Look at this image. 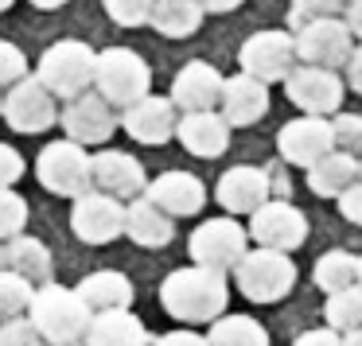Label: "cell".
Returning <instances> with one entry per match:
<instances>
[{"mask_svg": "<svg viewBox=\"0 0 362 346\" xmlns=\"http://www.w3.org/2000/svg\"><path fill=\"white\" fill-rule=\"evenodd\" d=\"M226 299H230L226 276L214 273V268L187 265V268L168 273L164 284H160V307L180 323H214V319H222Z\"/></svg>", "mask_w": 362, "mask_h": 346, "instance_id": "1", "label": "cell"}, {"mask_svg": "<svg viewBox=\"0 0 362 346\" xmlns=\"http://www.w3.org/2000/svg\"><path fill=\"white\" fill-rule=\"evenodd\" d=\"M28 319H32V327L43 335L47 346H74V342H86V330H90V323H94V311L82 304L74 288L43 284V288H35V296H32Z\"/></svg>", "mask_w": 362, "mask_h": 346, "instance_id": "2", "label": "cell"}, {"mask_svg": "<svg viewBox=\"0 0 362 346\" xmlns=\"http://www.w3.org/2000/svg\"><path fill=\"white\" fill-rule=\"evenodd\" d=\"M94 66L98 55L90 43L82 40H59L43 51L40 66H35V78L43 82L55 102H78L82 94H90L94 86Z\"/></svg>", "mask_w": 362, "mask_h": 346, "instance_id": "3", "label": "cell"}, {"mask_svg": "<svg viewBox=\"0 0 362 346\" xmlns=\"http://www.w3.org/2000/svg\"><path fill=\"white\" fill-rule=\"evenodd\" d=\"M152 86V71L136 51L129 47H105L98 51V66H94V90L113 105V109H129L141 97H148Z\"/></svg>", "mask_w": 362, "mask_h": 346, "instance_id": "4", "label": "cell"}, {"mask_svg": "<svg viewBox=\"0 0 362 346\" xmlns=\"http://www.w3.org/2000/svg\"><path fill=\"white\" fill-rule=\"evenodd\" d=\"M35 179L63 198H82L94 191V156L74 141H55L35 156Z\"/></svg>", "mask_w": 362, "mask_h": 346, "instance_id": "5", "label": "cell"}, {"mask_svg": "<svg viewBox=\"0 0 362 346\" xmlns=\"http://www.w3.org/2000/svg\"><path fill=\"white\" fill-rule=\"evenodd\" d=\"M238 292L253 304H276L292 292L296 284V265L288 253H273V249H253L242 257V265L234 268Z\"/></svg>", "mask_w": 362, "mask_h": 346, "instance_id": "6", "label": "cell"}, {"mask_svg": "<svg viewBox=\"0 0 362 346\" xmlns=\"http://www.w3.org/2000/svg\"><path fill=\"white\" fill-rule=\"evenodd\" d=\"M250 229H242L234 218H206L203 226L191 234L187 249L191 261L199 268H214V273H226V268H238L242 257L250 249Z\"/></svg>", "mask_w": 362, "mask_h": 346, "instance_id": "7", "label": "cell"}, {"mask_svg": "<svg viewBox=\"0 0 362 346\" xmlns=\"http://www.w3.org/2000/svg\"><path fill=\"white\" fill-rule=\"evenodd\" d=\"M238 63H242V74L265 82V86L269 82H284L296 71V35L276 32V28L253 32L238 51Z\"/></svg>", "mask_w": 362, "mask_h": 346, "instance_id": "8", "label": "cell"}, {"mask_svg": "<svg viewBox=\"0 0 362 346\" xmlns=\"http://www.w3.org/2000/svg\"><path fill=\"white\" fill-rule=\"evenodd\" d=\"M354 55V35L343 20H315L296 32V59L304 66H320V71H335L346 66Z\"/></svg>", "mask_w": 362, "mask_h": 346, "instance_id": "9", "label": "cell"}, {"mask_svg": "<svg viewBox=\"0 0 362 346\" xmlns=\"http://www.w3.org/2000/svg\"><path fill=\"white\" fill-rule=\"evenodd\" d=\"M250 237L257 249L292 253L308 241V218L292 203H265L257 214H250Z\"/></svg>", "mask_w": 362, "mask_h": 346, "instance_id": "10", "label": "cell"}, {"mask_svg": "<svg viewBox=\"0 0 362 346\" xmlns=\"http://www.w3.org/2000/svg\"><path fill=\"white\" fill-rule=\"evenodd\" d=\"M71 229L78 234V241H86V245L117 241V237L125 234V203L102 195V191H90V195L74 198Z\"/></svg>", "mask_w": 362, "mask_h": 346, "instance_id": "11", "label": "cell"}, {"mask_svg": "<svg viewBox=\"0 0 362 346\" xmlns=\"http://www.w3.org/2000/svg\"><path fill=\"white\" fill-rule=\"evenodd\" d=\"M284 97L296 109H304V117H327L343 105V78L320 66H296L284 78Z\"/></svg>", "mask_w": 362, "mask_h": 346, "instance_id": "12", "label": "cell"}, {"mask_svg": "<svg viewBox=\"0 0 362 346\" xmlns=\"http://www.w3.org/2000/svg\"><path fill=\"white\" fill-rule=\"evenodd\" d=\"M59 121H63L66 141L82 144V148L113 141V133H117V125H121V117L113 113V105L105 102L102 94H82L78 102H66L63 113H59Z\"/></svg>", "mask_w": 362, "mask_h": 346, "instance_id": "13", "label": "cell"}, {"mask_svg": "<svg viewBox=\"0 0 362 346\" xmlns=\"http://www.w3.org/2000/svg\"><path fill=\"white\" fill-rule=\"evenodd\" d=\"M276 148L288 164L308 167L312 172L320 160H327L335 152V133H331L327 117H292L288 125L276 133Z\"/></svg>", "mask_w": 362, "mask_h": 346, "instance_id": "14", "label": "cell"}, {"mask_svg": "<svg viewBox=\"0 0 362 346\" xmlns=\"http://www.w3.org/2000/svg\"><path fill=\"white\" fill-rule=\"evenodd\" d=\"M4 121H8L16 133H47L51 125L59 121V105L55 97L43 90L40 78H24L20 86H12L8 94H4Z\"/></svg>", "mask_w": 362, "mask_h": 346, "instance_id": "15", "label": "cell"}, {"mask_svg": "<svg viewBox=\"0 0 362 346\" xmlns=\"http://www.w3.org/2000/svg\"><path fill=\"white\" fill-rule=\"evenodd\" d=\"M222 86H226V78H222L211 63L195 59V63L180 66V74H175L172 105L183 113H211L214 105L222 102Z\"/></svg>", "mask_w": 362, "mask_h": 346, "instance_id": "16", "label": "cell"}, {"mask_svg": "<svg viewBox=\"0 0 362 346\" xmlns=\"http://www.w3.org/2000/svg\"><path fill=\"white\" fill-rule=\"evenodd\" d=\"M94 191H102L110 198H141L148 191V175H144L136 156L105 148L94 156Z\"/></svg>", "mask_w": 362, "mask_h": 346, "instance_id": "17", "label": "cell"}, {"mask_svg": "<svg viewBox=\"0 0 362 346\" xmlns=\"http://www.w3.org/2000/svg\"><path fill=\"white\" fill-rule=\"evenodd\" d=\"M175 125H180V109L172 105V97H141L136 105L121 109V129H125L133 141L141 144H164L175 136Z\"/></svg>", "mask_w": 362, "mask_h": 346, "instance_id": "18", "label": "cell"}, {"mask_svg": "<svg viewBox=\"0 0 362 346\" xmlns=\"http://www.w3.org/2000/svg\"><path fill=\"white\" fill-rule=\"evenodd\" d=\"M214 198H218V206L230 214H257L261 206L269 203L265 167L238 164V167H230V172H222L218 187H214Z\"/></svg>", "mask_w": 362, "mask_h": 346, "instance_id": "19", "label": "cell"}, {"mask_svg": "<svg viewBox=\"0 0 362 346\" xmlns=\"http://www.w3.org/2000/svg\"><path fill=\"white\" fill-rule=\"evenodd\" d=\"M144 198L156 203L168 218H191V214H199L206 206V187L191 172H164L148 183Z\"/></svg>", "mask_w": 362, "mask_h": 346, "instance_id": "20", "label": "cell"}, {"mask_svg": "<svg viewBox=\"0 0 362 346\" xmlns=\"http://www.w3.org/2000/svg\"><path fill=\"white\" fill-rule=\"evenodd\" d=\"M218 105H222V117H226L230 129H250L269 113V86L257 78H250V74H234V78H226V86H222Z\"/></svg>", "mask_w": 362, "mask_h": 346, "instance_id": "21", "label": "cell"}, {"mask_svg": "<svg viewBox=\"0 0 362 346\" xmlns=\"http://www.w3.org/2000/svg\"><path fill=\"white\" fill-rule=\"evenodd\" d=\"M175 141L199 160H214L230 148V125L222 113H183L175 125Z\"/></svg>", "mask_w": 362, "mask_h": 346, "instance_id": "22", "label": "cell"}, {"mask_svg": "<svg viewBox=\"0 0 362 346\" xmlns=\"http://www.w3.org/2000/svg\"><path fill=\"white\" fill-rule=\"evenodd\" d=\"M74 292L94 315L129 311V304H133V280L125 273H113V268H98V273L82 276V284Z\"/></svg>", "mask_w": 362, "mask_h": 346, "instance_id": "23", "label": "cell"}, {"mask_svg": "<svg viewBox=\"0 0 362 346\" xmlns=\"http://www.w3.org/2000/svg\"><path fill=\"white\" fill-rule=\"evenodd\" d=\"M125 234L133 237L136 245H144V249H164L175 237V218H168L156 203H148V198L141 195L125 206Z\"/></svg>", "mask_w": 362, "mask_h": 346, "instance_id": "24", "label": "cell"}, {"mask_svg": "<svg viewBox=\"0 0 362 346\" xmlns=\"http://www.w3.org/2000/svg\"><path fill=\"white\" fill-rule=\"evenodd\" d=\"M148 327L133 311H105L94 315L86 330V346H148Z\"/></svg>", "mask_w": 362, "mask_h": 346, "instance_id": "25", "label": "cell"}, {"mask_svg": "<svg viewBox=\"0 0 362 346\" xmlns=\"http://www.w3.org/2000/svg\"><path fill=\"white\" fill-rule=\"evenodd\" d=\"M354 183H358V160L346 156V152H331L327 160H320V164L308 172V187L320 198H339L343 191H351Z\"/></svg>", "mask_w": 362, "mask_h": 346, "instance_id": "26", "label": "cell"}, {"mask_svg": "<svg viewBox=\"0 0 362 346\" xmlns=\"http://www.w3.org/2000/svg\"><path fill=\"white\" fill-rule=\"evenodd\" d=\"M203 16L206 12L199 0H156L148 24L160 35H168V40H187V35H195L203 28Z\"/></svg>", "mask_w": 362, "mask_h": 346, "instance_id": "27", "label": "cell"}, {"mask_svg": "<svg viewBox=\"0 0 362 346\" xmlns=\"http://www.w3.org/2000/svg\"><path fill=\"white\" fill-rule=\"evenodd\" d=\"M8 268L16 276H24L32 288H43V284H55L51 280V249L40 241V237H28L20 234L16 241H8Z\"/></svg>", "mask_w": 362, "mask_h": 346, "instance_id": "28", "label": "cell"}, {"mask_svg": "<svg viewBox=\"0 0 362 346\" xmlns=\"http://www.w3.org/2000/svg\"><path fill=\"white\" fill-rule=\"evenodd\" d=\"M315 284H320L327 296H335V292H346L354 288V280H358V257L346 249H327L320 261H315Z\"/></svg>", "mask_w": 362, "mask_h": 346, "instance_id": "29", "label": "cell"}, {"mask_svg": "<svg viewBox=\"0 0 362 346\" xmlns=\"http://www.w3.org/2000/svg\"><path fill=\"white\" fill-rule=\"evenodd\" d=\"M206 342L211 346H269V335L250 315H222V319H214Z\"/></svg>", "mask_w": 362, "mask_h": 346, "instance_id": "30", "label": "cell"}, {"mask_svg": "<svg viewBox=\"0 0 362 346\" xmlns=\"http://www.w3.org/2000/svg\"><path fill=\"white\" fill-rule=\"evenodd\" d=\"M323 319H327V327L343 330V335H351V330H362V288L354 284V288L346 292H335V296H327V304H323Z\"/></svg>", "mask_w": 362, "mask_h": 346, "instance_id": "31", "label": "cell"}, {"mask_svg": "<svg viewBox=\"0 0 362 346\" xmlns=\"http://www.w3.org/2000/svg\"><path fill=\"white\" fill-rule=\"evenodd\" d=\"M32 296H35L32 284H28L24 276H16L12 268H4V273H0V323L20 319V311L32 307Z\"/></svg>", "mask_w": 362, "mask_h": 346, "instance_id": "32", "label": "cell"}, {"mask_svg": "<svg viewBox=\"0 0 362 346\" xmlns=\"http://www.w3.org/2000/svg\"><path fill=\"white\" fill-rule=\"evenodd\" d=\"M28 226V198L16 191H0V241H16Z\"/></svg>", "mask_w": 362, "mask_h": 346, "instance_id": "33", "label": "cell"}, {"mask_svg": "<svg viewBox=\"0 0 362 346\" xmlns=\"http://www.w3.org/2000/svg\"><path fill=\"white\" fill-rule=\"evenodd\" d=\"M331 133H335V152L362 160V113H339L331 121Z\"/></svg>", "mask_w": 362, "mask_h": 346, "instance_id": "34", "label": "cell"}, {"mask_svg": "<svg viewBox=\"0 0 362 346\" xmlns=\"http://www.w3.org/2000/svg\"><path fill=\"white\" fill-rule=\"evenodd\" d=\"M339 12H343V0H292L288 24L304 28V24H315V20H335Z\"/></svg>", "mask_w": 362, "mask_h": 346, "instance_id": "35", "label": "cell"}, {"mask_svg": "<svg viewBox=\"0 0 362 346\" xmlns=\"http://www.w3.org/2000/svg\"><path fill=\"white\" fill-rule=\"evenodd\" d=\"M102 4H105V12L113 16V24L141 28V24L152 20V4H156V0H102Z\"/></svg>", "mask_w": 362, "mask_h": 346, "instance_id": "36", "label": "cell"}, {"mask_svg": "<svg viewBox=\"0 0 362 346\" xmlns=\"http://www.w3.org/2000/svg\"><path fill=\"white\" fill-rule=\"evenodd\" d=\"M28 78V59L24 51L16 47V43L0 40V86H20V82Z\"/></svg>", "mask_w": 362, "mask_h": 346, "instance_id": "37", "label": "cell"}, {"mask_svg": "<svg viewBox=\"0 0 362 346\" xmlns=\"http://www.w3.org/2000/svg\"><path fill=\"white\" fill-rule=\"evenodd\" d=\"M0 346H47L43 342V335L32 327V319H8L0 323Z\"/></svg>", "mask_w": 362, "mask_h": 346, "instance_id": "38", "label": "cell"}, {"mask_svg": "<svg viewBox=\"0 0 362 346\" xmlns=\"http://www.w3.org/2000/svg\"><path fill=\"white\" fill-rule=\"evenodd\" d=\"M24 156H20L12 144H0V191H12V183L24 175Z\"/></svg>", "mask_w": 362, "mask_h": 346, "instance_id": "39", "label": "cell"}, {"mask_svg": "<svg viewBox=\"0 0 362 346\" xmlns=\"http://www.w3.org/2000/svg\"><path fill=\"white\" fill-rule=\"evenodd\" d=\"M339 214H343L346 222H354V226H362V179L354 183L351 191L339 195Z\"/></svg>", "mask_w": 362, "mask_h": 346, "instance_id": "40", "label": "cell"}, {"mask_svg": "<svg viewBox=\"0 0 362 346\" xmlns=\"http://www.w3.org/2000/svg\"><path fill=\"white\" fill-rule=\"evenodd\" d=\"M292 346H343V338H339L331 327H315V330H304Z\"/></svg>", "mask_w": 362, "mask_h": 346, "instance_id": "41", "label": "cell"}, {"mask_svg": "<svg viewBox=\"0 0 362 346\" xmlns=\"http://www.w3.org/2000/svg\"><path fill=\"white\" fill-rule=\"evenodd\" d=\"M156 346H211V342L195 330H168V335L156 338Z\"/></svg>", "mask_w": 362, "mask_h": 346, "instance_id": "42", "label": "cell"}, {"mask_svg": "<svg viewBox=\"0 0 362 346\" xmlns=\"http://www.w3.org/2000/svg\"><path fill=\"white\" fill-rule=\"evenodd\" d=\"M346 86H351L354 94H362V47H354L351 63H346Z\"/></svg>", "mask_w": 362, "mask_h": 346, "instance_id": "43", "label": "cell"}, {"mask_svg": "<svg viewBox=\"0 0 362 346\" xmlns=\"http://www.w3.org/2000/svg\"><path fill=\"white\" fill-rule=\"evenodd\" d=\"M346 28H351V35L362 43V0H346Z\"/></svg>", "mask_w": 362, "mask_h": 346, "instance_id": "44", "label": "cell"}, {"mask_svg": "<svg viewBox=\"0 0 362 346\" xmlns=\"http://www.w3.org/2000/svg\"><path fill=\"white\" fill-rule=\"evenodd\" d=\"M199 4H203V12H234L245 0H199Z\"/></svg>", "mask_w": 362, "mask_h": 346, "instance_id": "45", "label": "cell"}, {"mask_svg": "<svg viewBox=\"0 0 362 346\" xmlns=\"http://www.w3.org/2000/svg\"><path fill=\"white\" fill-rule=\"evenodd\" d=\"M32 8H43V12H51V8H63L66 0H28Z\"/></svg>", "mask_w": 362, "mask_h": 346, "instance_id": "46", "label": "cell"}, {"mask_svg": "<svg viewBox=\"0 0 362 346\" xmlns=\"http://www.w3.org/2000/svg\"><path fill=\"white\" fill-rule=\"evenodd\" d=\"M343 346H362V330H351V335H343Z\"/></svg>", "mask_w": 362, "mask_h": 346, "instance_id": "47", "label": "cell"}, {"mask_svg": "<svg viewBox=\"0 0 362 346\" xmlns=\"http://www.w3.org/2000/svg\"><path fill=\"white\" fill-rule=\"evenodd\" d=\"M4 268H8V245L0 241V273H4Z\"/></svg>", "mask_w": 362, "mask_h": 346, "instance_id": "48", "label": "cell"}, {"mask_svg": "<svg viewBox=\"0 0 362 346\" xmlns=\"http://www.w3.org/2000/svg\"><path fill=\"white\" fill-rule=\"evenodd\" d=\"M12 4H16V0H0V12H8Z\"/></svg>", "mask_w": 362, "mask_h": 346, "instance_id": "49", "label": "cell"}, {"mask_svg": "<svg viewBox=\"0 0 362 346\" xmlns=\"http://www.w3.org/2000/svg\"><path fill=\"white\" fill-rule=\"evenodd\" d=\"M358 288H362V257H358Z\"/></svg>", "mask_w": 362, "mask_h": 346, "instance_id": "50", "label": "cell"}, {"mask_svg": "<svg viewBox=\"0 0 362 346\" xmlns=\"http://www.w3.org/2000/svg\"><path fill=\"white\" fill-rule=\"evenodd\" d=\"M358 179H362V160H358Z\"/></svg>", "mask_w": 362, "mask_h": 346, "instance_id": "51", "label": "cell"}, {"mask_svg": "<svg viewBox=\"0 0 362 346\" xmlns=\"http://www.w3.org/2000/svg\"><path fill=\"white\" fill-rule=\"evenodd\" d=\"M0 113H4V97H0Z\"/></svg>", "mask_w": 362, "mask_h": 346, "instance_id": "52", "label": "cell"}, {"mask_svg": "<svg viewBox=\"0 0 362 346\" xmlns=\"http://www.w3.org/2000/svg\"><path fill=\"white\" fill-rule=\"evenodd\" d=\"M74 346H86V342H74Z\"/></svg>", "mask_w": 362, "mask_h": 346, "instance_id": "53", "label": "cell"}]
</instances>
